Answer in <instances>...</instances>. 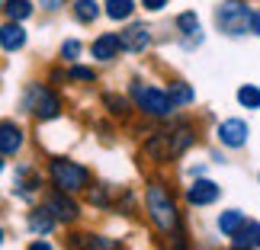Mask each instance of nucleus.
<instances>
[{
    "mask_svg": "<svg viewBox=\"0 0 260 250\" xmlns=\"http://www.w3.org/2000/svg\"><path fill=\"white\" fill-rule=\"evenodd\" d=\"M145 202H148V215H151V222L157 225V231L171 234L177 228V205H174L171 193H167V186L164 183H151Z\"/></svg>",
    "mask_w": 260,
    "mask_h": 250,
    "instance_id": "obj_1",
    "label": "nucleus"
},
{
    "mask_svg": "<svg viewBox=\"0 0 260 250\" xmlns=\"http://www.w3.org/2000/svg\"><path fill=\"white\" fill-rule=\"evenodd\" d=\"M48 173H52L55 189H61V193H77V189H84L90 183V170L74 161H64V157H55L48 164Z\"/></svg>",
    "mask_w": 260,
    "mask_h": 250,
    "instance_id": "obj_2",
    "label": "nucleus"
},
{
    "mask_svg": "<svg viewBox=\"0 0 260 250\" xmlns=\"http://www.w3.org/2000/svg\"><path fill=\"white\" fill-rule=\"evenodd\" d=\"M132 96H135V103L142 113L148 116H154V119H167L174 113V103H171V96L164 93V90H157V87H145V84H132Z\"/></svg>",
    "mask_w": 260,
    "mask_h": 250,
    "instance_id": "obj_3",
    "label": "nucleus"
},
{
    "mask_svg": "<svg viewBox=\"0 0 260 250\" xmlns=\"http://www.w3.org/2000/svg\"><path fill=\"white\" fill-rule=\"evenodd\" d=\"M247 19H251V10H247L244 0H225V4H218V10H215V23L228 35H244Z\"/></svg>",
    "mask_w": 260,
    "mask_h": 250,
    "instance_id": "obj_4",
    "label": "nucleus"
},
{
    "mask_svg": "<svg viewBox=\"0 0 260 250\" xmlns=\"http://www.w3.org/2000/svg\"><path fill=\"white\" fill-rule=\"evenodd\" d=\"M23 106H26L32 116H39V119H55L58 113H61V99L55 96V90H48V87H42V84H32V87L26 90Z\"/></svg>",
    "mask_w": 260,
    "mask_h": 250,
    "instance_id": "obj_5",
    "label": "nucleus"
},
{
    "mask_svg": "<svg viewBox=\"0 0 260 250\" xmlns=\"http://www.w3.org/2000/svg\"><path fill=\"white\" fill-rule=\"evenodd\" d=\"M45 208H48V215H52L55 222H74V218L81 215L77 212V202H71L61 189H55V193L45 199Z\"/></svg>",
    "mask_w": 260,
    "mask_h": 250,
    "instance_id": "obj_6",
    "label": "nucleus"
},
{
    "mask_svg": "<svg viewBox=\"0 0 260 250\" xmlns=\"http://www.w3.org/2000/svg\"><path fill=\"white\" fill-rule=\"evenodd\" d=\"M247 122H241V119H228V122L218 125V141H222L225 148H244L247 145Z\"/></svg>",
    "mask_w": 260,
    "mask_h": 250,
    "instance_id": "obj_7",
    "label": "nucleus"
},
{
    "mask_svg": "<svg viewBox=\"0 0 260 250\" xmlns=\"http://www.w3.org/2000/svg\"><path fill=\"white\" fill-rule=\"evenodd\" d=\"M218 196H222V189H218L212 180H196V183L186 189V202H193V205H209V202H215Z\"/></svg>",
    "mask_w": 260,
    "mask_h": 250,
    "instance_id": "obj_8",
    "label": "nucleus"
},
{
    "mask_svg": "<svg viewBox=\"0 0 260 250\" xmlns=\"http://www.w3.org/2000/svg\"><path fill=\"white\" fill-rule=\"evenodd\" d=\"M119 45L125 52H145L151 45V35H148V26H128L122 35H119Z\"/></svg>",
    "mask_w": 260,
    "mask_h": 250,
    "instance_id": "obj_9",
    "label": "nucleus"
},
{
    "mask_svg": "<svg viewBox=\"0 0 260 250\" xmlns=\"http://www.w3.org/2000/svg\"><path fill=\"white\" fill-rule=\"evenodd\" d=\"M23 148V128L16 122H0V154H16Z\"/></svg>",
    "mask_w": 260,
    "mask_h": 250,
    "instance_id": "obj_10",
    "label": "nucleus"
},
{
    "mask_svg": "<svg viewBox=\"0 0 260 250\" xmlns=\"http://www.w3.org/2000/svg\"><path fill=\"white\" fill-rule=\"evenodd\" d=\"M232 237H235V250H257L260 247V225L257 222H244Z\"/></svg>",
    "mask_w": 260,
    "mask_h": 250,
    "instance_id": "obj_11",
    "label": "nucleus"
},
{
    "mask_svg": "<svg viewBox=\"0 0 260 250\" xmlns=\"http://www.w3.org/2000/svg\"><path fill=\"white\" fill-rule=\"evenodd\" d=\"M145 151L151 154L157 164L171 161V132H157V135H151V138L145 141Z\"/></svg>",
    "mask_w": 260,
    "mask_h": 250,
    "instance_id": "obj_12",
    "label": "nucleus"
},
{
    "mask_svg": "<svg viewBox=\"0 0 260 250\" xmlns=\"http://www.w3.org/2000/svg\"><path fill=\"white\" fill-rule=\"evenodd\" d=\"M0 45L7 48V52H19V48L26 45V29L19 26V23H13V19H10V23L0 29Z\"/></svg>",
    "mask_w": 260,
    "mask_h": 250,
    "instance_id": "obj_13",
    "label": "nucleus"
},
{
    "mask_svg": "<svg viewBox=\"0 0 260 250\" xmlns=\"http://www.w3.org/2000/svg\"><path fill=\"white\" fill-rule=\"evenodd\" d=\"M71 247L74 250H125V247H119L116 241H106V237H96V234H74Z\"/></svg>",
    "mask_w": 260,
    "mask_h": 250,
    "instance_id": "obj_14",
    "label": "nucleus"
},
{
    "mask_svg": "<svg viewBox=\"0 0 260 250\" xmlns=\"http://www.w3.org/2000/svg\"><path fill=\"white\" fill-rule=\"evenodd\" d=\"M119 48H122V45H119V35H116V32H103V35L93 42V58H100V61H109V58L119 55Z\"/></svg>",
    "mask_w": 260,
    "mask_h": 250,
    "instance_id": "obj_15",
    "label": "nucleus"
},
{
    "mask_svg": "<svg viewBox=\"0 0 260 250\" xmlns=\"http://www.w3.org/2000/svg\"><path fill=\"white\" fill-rule=\"evenodd\" d=\"M36 189H39V176H36L29 167H19V170H16V193L29 199Z\"/></svg>",
    "mask_w": 260,
    "mask_h": 250,
    "instance_id": "obj_16",
    "label": "nucleus"
},
{
    "mask_svg": "<svg viewBox=\"0 0 260 250\" xmlns=\"http://www.w3.org/2000/svg\"><path fill=\"white\" fill-rule=\"evenodd\" d=\"M29 228H32V234H48L55 228V218L48 215V208H36L29 215Z\"/></svg>",
    "mask_w": 260,
    "mask_h": 250,
    "instance_id": "obj_17",
    "label": "nucleus"
},
{
    "mask_svg": "<svg viewBox=\"0 0 260 250\" xmlns=\"http://www.w3.org/2000/svg\"><path fill=\"white\" fill-rule=\"evenodd\" d=\"M177 29L189 39L186 45H193V39L199 42V19H196V13H180V16H177Z\"/></svg>",
    "mask_w": 260,
    "mask_h": 250,
    "instance_id": "obj_18",
    "label": "nucleus"
},
{
    "mask_svg": "<svg viewBox=\"0 0 260 250\" xmlns=\"http://www.w3.org/2000/svg\"><path fill=\"white\" fill-rule=\"evenodd\" d=\"M4 10H7V16L13 19V23H23V19L32 16V4H29V0H7Z\"/></svg>",
    "mask_w": 260,
    "mask_h": 250,
    "instance_id": "obj_19",
    "label": "nucleus"
},
{
    "mask_svg": "<svg viewBox=\"0 0 260 250\" xmlns=\"http://www.w3.org/2000/svg\"><path fill=\"white\" fill-rule=\"evenodd\" d=\"M132 13H135L132 0H106V16L116 19V23H119V19H128Z\"/></svg>",
    "mask_w": 260,
    "mask_h": 250,
    "instance_id": "obj_20",
    "label": "nucleus"
},
{
    "mask_svg": "<svg viewBox=\"0 0 260 250\" xmlns=\"http://www.w3.org/2000/svg\"><path fill=\"white\" fill-rule=\"evenodd\" d=\"M189 145H193V132H189L186 125H183V128H177V132L171 135V157H180Z\"/></svg>",
    "mask_w": 260,
    "mask_h": 250,
    "instance_id": "obj_21",
    "label": "nucleus"
},
{
    "mask_svg": "<svg viewBox=\"0 0 260 250\" xmlns=\"http://www.w3.org/2000/svg\"><path fill=\"white\" fill-rule=\"evenodd\" d=\"M74 16L81 19V23H93L100 16V4L96 0H74Z\"/></svg>",
    "mask_w": 260,
    "mask_h": 250,
    "instance_id": "obj_22",
    "label": "nucleus"
},
{
    "mask_svg": "<svg viewBox=\"0 0 260 250\" xmlns=\"http://www.w3.org/2000/svg\"><path fill=\"white\" fill-rule=\"evenodd\" d=\"M167 96H171V103H174V106H186V103H193V87L177 81V84H171Z\"/></svg>",
    "mask_w": 260,
    "mask_h": 250,
    "instance_id": "obj_23",
    "label": "nucleus"
},
{
    "mask_svg": "<svg viewBox=\"0 0 260 250\" xmlns=\"http://www.w3.org/2000/svg\"><path fill=\"white\" fill-rule=\"evenodd\" d=\"M241 225H244V215L238 212V208H232V212H222V218H218V228H222V234H235Z\"/></svg>",
    "mask_w": 260,
    "mask_h": 250,
    "instance_id": "obj_24",
    "label": "nucleus"
},
{
    "mask_svg": "<svg viewBox=\"0 0 260 250\" xmlns=\"http://www.w3.org/2000/svg\"><path fill=\"white\" fill-rule=\"evenodd\" d=\"M103 103L109 106V113L119 116V119H128V113H132V109H128V99L116 96V93H106V96H103Z\"/></svg>",
    "mask_w": 260,
    "mask_h": 250,
    "instance_id": "obj_25",
    "label": "nucleus"
},
{
    "mask_svg": "<svg viewBox=\"0 0 260 250\" xmlns=\"http://www.w3.org/2000/svg\"><path fill=\"white\" fill-rule=\"evenodd\" d=\"M238 103L247 106V109H260V90H257L254 84L241 87V90H238Z\"/></svg>",
    "mask_w": 260,
    "mask_h": 250,
    "instance_id": "obj_26",
    "label": "nucleus"
},
{
    "mask_svg": "<svg viewBox=\"0 0 260 250\" xmlns=\"http://www.w3.org/2000/svg\"><path fill=\"white\" fill-rule=\"evenodd\" d=\"M68 77H71V81H93V71H90V67H71V71H68Z\"/></svg>",
    "mask_w": 260,
    "mask_h": 250,
    "instance_id": "obj_27",
    "label": "nucleus"
},
{
    "mask_svg": "<svg viewBox=\"0 0 260 250\" xmlns=\"http://www.w3.org/2000/svg\"><path fill=\"white\" fill-rule=\"evenodd\" d=\"M61 55L64 58H77V55H81V42H74V39H71V42H64L61 45Z\"/></svg>",
    "mask_w": 260,
    "mask_h": 250,
    "instance_id": "obj_28",
    "label": "nucleus"
},
{
    "mask_svg": "<svg viewBox=\"0 0 260 250\" xmlns=\"http://www.w3.org/2000/svg\"><path fill=\"white\" fill-rule=\"evenodd\" d=\"M90 202H93V205H103V208H106V205H109V196L103 193V189H93V193H90Z\"/></svg>",
    "mask_w": 260,
    "mask_h": 250,
    "instance_id": "obj_29",
    "label": "nucleus"
},
{
    "mask_svg": "<svg viewBox=\"0 0 260 250\" xmlns=\"http://www.w3.org/2000/svg\"><path fill=\"white\" fill-rule=\"evenodd\" d=\"M164 4H167V0H142V7H145V10H151V13L164 10Z\"/></svg>",
    "mask_w": 260,
    "mask_h": 250,
    "instance_id": "obj_30",
    "label": "nucleus"
},
{
    "mask_svg": "<svg viewBox=\"0 0 260 250\" xmlns=\"http://www.w3.org/2000/svg\"><path fill=\"white\" fill-rule=\"evenodd\" d=\"M247 23H251V32H257V35H260V10H254Z\"/></svg>",
    "mask_w": 260,
    "mask_h": 250,
    "instance_id": "obj_31",
    "label": "nucleus"
},
{
    "mask_svg": "<svg viewBox=\"0 0 260 250\" xmlns=\"http://www.w3.org/2000/svg\"><path fill=\"white\" fill-rule=\"evenodd\" d=\"M29 250H52V244H48V241H32Z\"/></svg>",
    "mask_w": 260,
    "mask_h": 250,
    "instance_id": "obj_32",
    "label": "nucleus"
},
{
    "mask_svg": "<svg viewBox=\"0 0 260 250\" xmlns=\"http://www.w3.org/2000/svg\"><path fill=\"white\" fill-rule=\"evenodd\" d=\"M61 4H64V0H42V7H45V10H58Z\"/></svg>",
    "mask_w": 260,
    "mask_h": 250,
    "instance_id": "obj_33",
    "label": "nucleus"
},
{
    "mask_svg": "<svg viewBox=\"0 0 260 250\" xmlns=\"http://www.w3.org/2000/svg\"><path fill=\"white\" fill-rule=\"evenodd\" d=\"M171 250H186V247H183V241H174V247H171Z\"/></svg>",
    "mask_w": 260,
    "mask_h": 250,
    "instance_id": "obj_34",
    "label": "nucleus"
},
{
    "mask_svg": "<svg viewBox=\"0 0 260 250\" xmlns=\"http://www.w3.org/2000/svg\"><path fill=\"white\" fill-rule=\"evenodd\" d=\"M0 244H4V228H0Z\"/></svg>",
    "mask_w": 260,
    "mask_h": 250,
    "instance_id": "obj_35",
    "label": "nucleus"
},
{
    "mask_svg": "<svg viewBox=\"0 0 260 250\" xmlns=\"http://www.w3.org/2000/svg\"><path fill=\"white\" fill-rule=\"evenodd\" d=\"M0 170H4V154H0Z\"/></svg>",
    "mask_w": 260,
    "mask_h": 250,
    "instance_id": "obj_36",
    "label": "nucleus"
},
{
    "mask_svg": "<svg viewBox=\"0 0 260 250\" xmlns=\"http://www.w3.org/2000/svg\"><path fill=\"white\" fill-rule=\"evenodd\" d=\"M0 10H4V0H0Z\"/></svg>",
    "mask_w": 260,
    "mask_h": 250,
    "instance_id": "obj_37",
    "label": "nucleus"
}]
</instances>
